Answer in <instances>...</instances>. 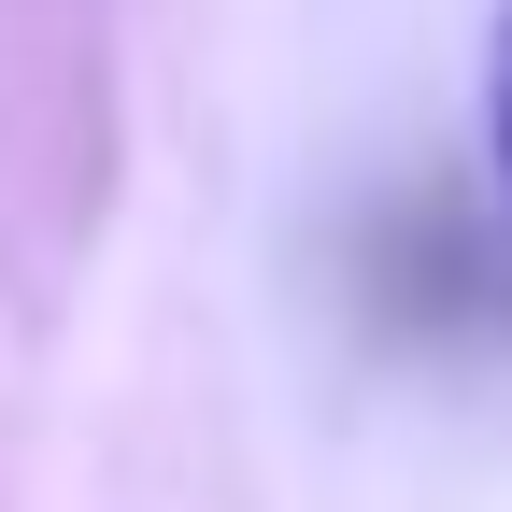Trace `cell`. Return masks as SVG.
I'll return each instance as SVG.
<instances>
[{
    "mask_svg": "<svg viewBox=\"0 0 512 512\" xmlns=\"http://www.w3.org/2000/svg\"><path fill=\"white\" fill-rule=\"evenodd\" d=\"M484 128H498V185H512V15H498V57H484Z\"/></svg>",
    "mask_w": 512,
    "mask_h": 512,
    "instance_id": "1",
    "label": "cell"
}]
</instances>
